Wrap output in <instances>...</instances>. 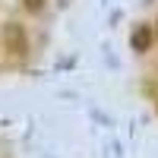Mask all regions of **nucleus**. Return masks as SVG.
<instances>
[{"instance_id": "1", "label": "nucleus", "mask_w": 158, "mask_h": 158, "mask_svg": "<svg viewBox=\"0 0 158 158\" xmlns=\"http://www.w3.org/2000/svg\"><path fill=\"white\" fill-rule=\"evenodd\" d=\"M0 41H3V51L16 60H22L29 54V35H25V29L19 22H6L3 32H0Z\"/></svg>"}, {"instance_id": "2", "label": "nucleus", "mask_w": 158, "mask_h": 158, "mask_svg": "<svg viewBox=\"0 0 158 158\" xmlns=\"http://www.w3.org/2000/svg\"><path fill=\"white\" fill-rule=\"evenodd\" d=\"M149 44H152V29H149V25H142V29L133 35V48H136V51H146Z\"/></svg>"}, {"instance_id": "3", "label": "nucleus", "mask_w": 158, "mask_h": 158, "mask_svg": "<svg viewBox=\"0 0 158 158\" xmlns=\"http://www.w3.org/2000/svg\"><path fill=\"white\" fill-rule=\"evenodd\" d=\"M22 6L29 10V13H38V10L44 6V0H22Z\"/></svg>"}, {"instance_id": "4", "label": "nucleus", "mask_w": 158, "mask_h": 158, "mask_svg": "<svg viewBox=\"0 0 158 158\" xmlns=\"http://www.w3.org/2000/svg\"><path fill=\"white\" fill-rule=\"evenodd\" d=\"M57 3H60V6H67V3H70V0H57Z\"/></svg>"}]
</instances>
